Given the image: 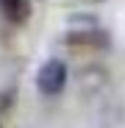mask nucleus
<instances>
[{
    "label": "nucleus",
    "mask_w": 125,
    "mask_h": 128,
    "mask_svg": "<svg viewBox=\"0 0 125 128\" xmlns=\"http://www.w3.org/2000/svg\"><path fill=\"white\" fill-rule=\"evenodd\" d=\"M67 45H83V48H109L111 39H109V31L103 28H86V31H70L64 36Z\"/></svg>",
    "instance_id": "nucleus-2"
},
{
    "label": "nucleus",
    "mask_w": 125,
    "mask_h": 128,
    "mask_svg": "<svg viewBox=\"0 0 125 128\" xmlns=\"http://www.w3.org/2000/svg\"><path fill=\"white\" fill-rule=\"evenodd\" d=\"M0 8L14 25H22L31 17V0H0Z\"/></svg>",
    "instance_id": "nucleus-3"
},
{
    "label": "nucleus",
    "mask_w": 125,
    "mask_h": 128,
    "mask_svg": "<svg viewBox=\"0 0 125 128\" xmlns=\"http://www.w3.org/2000/svg\"><path fill=\"white\" fill-rule=\"evenodd\" d=\"M67 78H70L67 64L61 58H47L39 67V72H36V86H39V92H45V95H58L61 89L67 86Z\"/></svg>",
    "instance_id": "nucleus-1"
}]
</instances>
